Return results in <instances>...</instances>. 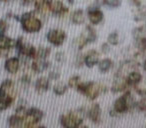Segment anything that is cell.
I'll use <instances>...</instances> for the list:
<instances>
[{
    "mask_svg": "<svg viewBox=\"0 0 146 128\" xmlns=\"http://www.w3.org/2000/svg\"><path fill=\"white\" fill-rule=\"evenodd\" d=\"M86 112L84 108H78L76 110L68 111L66 113L61 114L59 118L61 126L65 128H75L79 127L83 124Z\"/></svg>",
    "mask_w": 146,
    "mask_h": 128,
    "instance_id": "cell-1",
    "label": "cell"
},
{
    "mask_svg": "<svg viewBox=\"0 0 146 128\" xmlns=\"http://www.w3.org/2000/svg\"><path fill=\"white\" fill-rule=\"evenodd\" d=\"M79 93L84 95L88 100L94 101L99 97L101 93H104L106 91V87L103 84L97 83L94 81H88V82H80L78 86L76 87Z\"/></svg>",
    "mask_w": 146,
    "mask_h": 128,
    "instance_id": "cell-2",
    "label": "cell"
},
{
    "mask_svg": "<svg viewBox=\"0 0 146 128\" xmlns=\"http://www.w3.org/2000/svg\"><path fill=\"white\" fill-rule=\"evenodd\" d=\"M19 22L22 29L27 33H37L41 30L43 24L42 21L35 15V11L23 13L19 16Z\"/></svg>",
    "mask_w": 146,
    "mask_h": 128,
    "instance_id": "cell-3",
    "label": "cell"
},
{
    "mask_svg": "<svg viewBox=\"0 0 146 128\" xmlns=\"http://www.w3.org/2000/svg\"><path fill=\"white\" fill-rule=\"evenodd\" d=\"M136 105V100L131 94L129 90H125L123 95L118 97L117 99L114 101L113 108L116 114H124L129 112L130 110L135 109Z\"/></svg>",
    "mask_w": 146,
    "mask_h": 128,
    "instance_id": "cell-4",
    "label": "cell"
},
{
    "mask_svg": "<svg viewBox=\"0 0 146 128\" xmlns=\"http://www.w3.org/2000/svg\"><path fill=\"white\" fill-rule=\"evenodd\" d=\"M44 113L42 110L36 107L27 108L25 113L23 114V125L24 127H34L43 119Z\"/></svg>",
    "mask_w": 146,
    "mask_h": 128,
    "instance_id": "cell-5",
    "label": "cell"
},
{
    "mask_svg": "<svg viewBox=\"0 0 146 128\" xmlns=\"http://www.w3.org/2000/svg\"><path fill=\"white\" fill-rule=\"evenodd\" d=\"M66 32L62 29L59 28H55V29H51L47 32L46 34V39L51 45L53 46L59 47L61 45H63V43L66 40Z\"/></svg>",
    "mask_w": 146,
    "mask_h": 128,
    "instance_id": "cell-6",
    "label": "cell"
},
{
    "mask_svg": "<svg viewBox=\"0 0 146 128\" xmlns=\"http://www.w3.org/2000/svg\"><path fill=\"white\" fill-rule=\"evenodd\" d=\"M87 17L89 22L91 23V25L95 26L98 25L103 21L104 19V13L102 12V10L99 8V6H89L87 9Z\"/></svg>",
    "mask_w": 146,
    "mask_h": 128,
    "instance_id": "cell-7",
    "label": "cell"
},
{
    "mask_svg": "<svg viewBox=\"0 0 146 128\" xmlns=\"http://www.w3.org/2000/svg\"><path fill=\"white\" fill-rule=\"evenodd\" d=\"M49 12L56 17H64L69 12V8L61 0H52L49 5Z\"/></svg>",
    "mask_w": 146,
    "mask_h": 128,
    "instance_id": "cell-8",
    "label": "cell"
},
{
    "mask_svg": "<svg viewBox=\"0 0 146 128\" xmlns=\"http://www.w3.org/2000/svg\"><path fill=\"white\" fill-rule=\"evenodd\" d=\"M128 83L126 81V77L125 76H121V75H116L114 76V79L112 81L111 87H110V91L114 94L117 93H121V92H124L126 89H127Z\"/></svg>",
    "mask_w": 146,
    "mask_h": 128,
    "instance_id": "cell-9",
    "label": "cell"
},
{
    "mask_svg": "<svg viewBox=\"0 0 146 128\" xmlns=\"http://www.w3.org/2000/svg\"><path fill=\"white\" fill-rule=\"evenodd\" d=\"M15 45V40L5 34L0 35V57H6L9 50Z\"/></svg>",
    "mask_w": 146,
    "mask_h": 128,
    "instance_id": "cell-10",
    "label": "cell"
},
{
    "mask_svg": "<svg viewBox=\"0 0 146 128\" xmlns=\"http://www.w3.org/2000/svg\"><path fill=\"white\" fill-rule=\"evenodd\" d=\"M88 119L94 124H98L101 122V116H102V109L98 103H93L88 111L86 112Z\"/></svg>",
    "mask_w": 146,
    "mask_h": 128,
    "instance_id": "cell-11",
    "label": "cell"
},
{
    "mask_svg": "<svg viewBox=\"0 0 146 128\" xmlns=\"http://www.w3.org/2000/svg\"><path fill=\"white\" fill-rule=\"evenodd\" d=\"M83 59H84V65L88 68H92L95 65H97L98 62L100 60V55L99 52L94 49L89 50L85 55H83Z\"/></svg>",
    "mask_w": 146,
    "mask_h": 128,
    "instance_id": "cell-12",
    "label": "cell"
},
{
    "mask_svg": "<svg viewBox=\"0 0 146 128\" xmlns=\"http://www.w3.org/2000/svg\"><path fill=\"white\" fill-rule=\"evenodd\" d=\"M50 66V62L47 59H33L32 63H31V69L35 72V73H43L46 71Z\"/></svg>",
    "mask_w": 146,
    "mask_h": 128,
    "instance_id": "cell-13",
    "label": "cell"
},
{
    "mask_svg": "<svg viewBox=\"0 0 146 128\" xmlns=\"http://www.w3.org/2000/svg\"><path fill=\"white\" fill-rule=\"evenodd\" d=\"M4 68L8 73L15 74L20 68V59L18 57H10L5 61Z\"/></svg>",
    "mask_w": 146,
    "mask_h": 128,
    "instance_id": "cell-14",
    "label": "cell"
},
{
    "mask_svg": "<svg viewBox=\"0 0 146 128\" xmlns=\"http://www.w3.org/2000/svg\"><path fill=\"white\" fill-rule=\"evenodd\" d=\"M34 87L38 93H45L50 88V79L45 76H41L36 79Z\"/></svg>",
    "mask_w": 146,
    "mask_h": 128,
    "instance_id": "cell-15",
    "label": "cell"
},
{
    "mask_svg": "<svg viewBox=\"0 0 146 128\" xmlns=\"http://www.w3.org/2000/svg\"><path fill=\"white\" fill-rule=\"evenodd\" d=\"M14 92H15V85L14 82L11 79H6L1 83L0 85V93L6 94V95H10L14 97Z\"/></svg>",
    "mask_w": 146,
    "mask_h": 128,
    "instance_id": "cell-16",
    "label": "cell"
},
{
    "mask_svg": "<svg viewBox=\"0 0 146 128\" xmlns=\"http://www.w3.org/2000/svg\"><path fill=\"white\" fill-rule=\"evenodd\" d=\"M142 79H143L142 74L139 71H135V70L134 71H130L126 75V81H127L129 87L130 86H132V87L136 86L137 84H139L142 81Z\"/></svg>",
    "mask_w": 146,
    "mask_h": 128,
    "instance_id": "cell-17",
    "label": "cell"
},
{
    "mask_svg": "<svg viewBox=\"0 0 146 128\" xmlns=\"http://www.w3.org/2000/svg\"><path fill=\"white\" fill-rule=\"evenodd\" d=\"M52 0H34V8L35 12L45 14L46 12H49V5H50Z\"/></svg>",
    "mask_w": 146,
    "mask_h": 128,
    "instance_id": "cell-18",
    "label": "cell"
},
{
    "mask_svg": "<svg viewBox=\"0 0 146 128\" xmlns=\"http://www.w3.org/2000/svg\"><path fill=\"white\" fill-rule=\"evenodd\" d=\"M85 13L82 9H77V10L73 11L70 16L71 22L75 25H82L85 22Z\"/></svg>",
    "mask_w": 146,
    "mask_h": 128,
    "instance_id": "cell-19",
    "label": "cell"
},
{
    "mask_svg": "<svg viewBox=\"0 0 146 128\" xmlns=\"http://www.w3.org/2000/svg\"><path fill=\"white\" fill-rule=\"evenodd\" d=\"M132 37L134 41H141L146 39V23L136 27L132 30Z\"/></svg>",
    "mask_w": 146,
    "mask_h": 128,
    "instance_id": "cell-20",
    "label": "cell"
},
{
    "mask_svg": "<svg viewBox=\"0 0 146 128\" xmlns=\"http://www.w3.org/2000/svg\"><path fill=\"white\" fill-rule=\"evenodd\" d=\"M98 69L101 73H106L113 67V61L110 58H103L98 62Z\"/></svg>",
    "mask_w": 146,
    "mask_h": 128,
    "instance_id": "cell-21",
    "label": "cell"
},
{
    "mask_svg": "<svg viewBox=\"0 0 146 128\" xmlns=\"http://www.w3.org/2000/svg\"><path fill=\"white\" fill-rule=\"evenodd\" d=\"M13 100H14V97L12 96L0 93V111L6 110L8 107H10Z\"/></svg>",
    "mask_w": 146,
    "mask_h": 128,
    "instance_id": "cell-22",
    "label": "cell"
},
{
    "mask_svg": "<svg viewBox=\"0 0 146 128\" xmlns=\"http://www.w3.org/2000/svg\"><path fill=\"white\" fill-rule=\"evenodd\" d=\"M83 33L85 34L89 43H94L97 40V32H96V29L93 27V25H87Z\"/></svg>",
    "mask_w": 146,
    "mask_h": 128,
    "instance_id": "cell-23",
    "label": "cell"
},
{
    "mask_svg": "<svg viewBox=\"0 0 146 128\" xmlns=\"http://www.w3.org/2000/svg\"><path fill=\"white\" fill-rule=\"evenodd\" d=\"M8 125L10 127H20L23 125V115L20 114H13L8 118Z\"/></svg>",
    "mask_w": 146,
    "mask_h": 128,
    "instance_id": "cell-24",
    "label": "cell"
},
{
    "mask_svg": "<svg viewBox=\"0 0 146 128\" xmlns=\"http://www.w3.org/2000/svg\"><path fill=\"white\" fill-rule=\"evenodd\" d=\"M51 54V48L46 46H40L36 48V53H35V58L38 59H47L49 55Z\"/></svg>",
    "mask_w": 146,
    "mask_h": 128,
    "instance_id": "cell-25",
    "label": "cell"
},
{
    "mask_svg": "<svg viewBox=\"0 0 146 128\" xmlns=\"http://www.w3.org/2000/svg\"><path fill=\"white\" fill-rule=\"evenodd\" d=\"M74 44H75V46L77 47L78 50H82V49L84 48V47L86 46L87 44H89V42H88L87 38H86L85 34H84L83 32L81 33L80 35H78L77 37H76L75 39H74Z\"/></svg>",
    "mask_w": 146,
    "mask_h": 128,
    "instance_id": "cell-26",
    "label": "cell"
},
{
    "mask_svg": "<svg viewBox=\"0 0 146 128\" xmlns=\"http://www.w3.org/2000/svg\"><path fill=\"white\" fill-rule=\"evenodd\" d=\"M67 89H68V85L63 83V82H58V83L55 84L52 88L54 94H56V95H58V96L64 95V94L66 93Z\"/></svg>",
    "mask_w": 146,
    "mask_h": 128,
    "instance_id": "cell-27",
    "label": "cell"
},
{
    "mask_svg": "<svg viewBox=\"0 0 146 128\" xmlns=\"http://www.w3.org/2000/svg\"><path fill=\"white\" fill-rule=\"evenodd\" d=\"M134 20L136 22H144L146 23V10L143 9L141 6L138 7L137 11L134 14Z\"/></svg>",
    "mask_w": 146,
    "mask_h": 128,
    "instance_id": "cell-28",
    "label": "cell"
},
{
    "mask_svg": "<svg viewBox=\"0 0 146 128\" xmlns=\"http://www.w3.org/2000/svg\"><path fill=\"white\" fill-rule=\"evenodd\" d=\"M101 4L108 8H119L122 4V0H101Z\"/></svg>",
    "mask_w": 146,
    "mask_h": 128,
    "instance_id": "cell-29",
    "label": "cell"
},
{
    "mask_svg": "<svg viewBox=\"0 0 146 128\" xmlns=\"http://www.w3.org/2000/svg\"><path fill=\"white\" fill-rule=\"evenodd\" d=\"M119 33L117 31H112L111 33H109L107 37V42L109 43L111 46H116V45L119 44Z\"/></svg>",
    "mask_w": 146,
    "mask_h": 128,
    "instance_id": "cell-30",
    "label": "cell"
},
{
    "mask_svg": "<svg viewBox=\"0 0 146 128\" xmlns=\"http://www.w3.org/2000/svg\"><path fill=\"white\" fill-rule=\"evenodd\" d=\"M81 82V78L79 75H72L70 78L68 79V85L69 88H72V89H76V87L78 86V84Z\"/></svg>",
    "mask_w": 146,
    "mask_h": 128,
    "instance_id": "cell-31",
    "label": "cell"
},
{
    "mask_svg": "<svg viewBox=\"0 0 146 128\" xmlns=\"http://www.w3.org/2000/svg\"><path fill=\"white\" fill-rule=\"evenodd\" d=\"M134 90H135L136 94L141 97H145L146 96V84L142 83V81L136 86H134Z\"/></svg>",
    "mask_w": 146,
    "mask_h": 128,
    "instance_id": "cell-32",
    "label": "cell"
},
{
    "mask_svg": "<svg viewBox=\"0 0 146 128\" xmlns=\"http://www.w3.org/2000/svg\"><path fill=\"white\" fill-rule=\"evenodd\" d=\"M135 109H137L140 112H144L146 110V96L142 97L139 101H136Z\"/></svg>",
    "mask_w": 146,
    "mask_h": 128,
    "instance_id": "cell-33",
    "label": "cell"
},
{
    "mask_svg": "<svg viewBox=\"0 0 146 128\" xmlns=\"http://www.w3.org/2000/svg\"><path fill=\"white\" fill-rule=\"evenodd\" d=\"M48 78L50 80H53V81H57V80L60 78V73H59L57 70H52V71L49 72Z\"/></svg>",
    "mask_w": 146,
    "mask_h": 128,
    "instance_id": "cell-34",
    "label": "cell"
},
{
    "mask_svg": "<svg viewBox=\"0 0 146 128\" xmlns=\"http://www.w3.org/2000/svg\"><path fill=\"white\" fill-rule=\"evenodd\" d=\"M8 29V24L4 19H0V35L4 34Z\"/></svg>",
    "mask_w": 146,
    "mask_h": 128,
    "instance_id": "cell-35",
    "label": "cell"
},
{
    "mask_svg": "<svg viewBox=\"0 0 146 128\" xmlns=\"http://www.w3.org/2000/svg\"><path fill=\"white\" fill-rule=\"evenodd\" d=\"M84 65V59H83V55L82 54H78L75 58V66L76 67H81V66Z\"/></svg>",
    "mask_w": 146,
    "mask_h": 128,
    "instance_id": "cell-36",
    "label": "cell"
},
{
    "mask_svg": "<svg viewBox=\"0 0 146 128\" xmlns=\"http://www.w3.org/2000/svg\"><path fill=\"white\" fill-rule=\"evenodd\" d=\"M110 46H111V45L106 41V42H104L101 44V48H100V50H101V52L103 53V54H107V53H109L110 50H111Z\"/></svg>",
    "mask_w": 146,
    "mask_h": 128,
    "instance_id": "cell-37",
    "label": "cell"
},
{
    "mask_svg": "<svg viewBox=\"0 0 146 128\" xmlns=\"http://www.w3.org/2000/svg\"><path fill=\"white\" fill-rule=\"evenodd\" d=\"M20 81H21V83H22L23 85L27 86V85H29V84H30V82H31V77L28 75V74H24V75H23L22 77H21Z\"/></svg>",
    "mask_w": 146,
    "mask_h": 128,
    "instance_id": "cell-38",
    "label": "cell"
},
{
    "mask_svg": "<svg viewBox=\"0 0 146 128\" xmlns=\"http://www.w3.org/2000/svg\"><path fill=\"white\" fill-rule=\"evenodd\" d=\"M64 59H65L64 53L61 52V51H59V52H57L56 54H55V60H56L57 62L62 63L63 61H64Z\"/></svg>",
    "mask_w": 146,
    "mask_h": 128,
    "instance_id": "cell-39",
    "label": "cell"
},
{
    "mask_svg": "<svg viewBox=\"0 0 146 128\" xmlns=\"http://www.w3.org/2000/svg\"><path fill=\"white\" fill-rule=\"evenodd\" d=\"M130 2L133 6H135L136 8L141 6V0H130Z\"/></svg>",
    "mask_w": 146,
    "mask_h": 128,
    "instance_id": "cell-40",
    "label": "cell"
},
{
    "mask_svg": "<svg viewBox=\"0 0 146 128\" xmlns=\"http://www.w3.org/2000/svg\"><path fill=\"white\" fill-rule=\"evenodd\" d=\"M20 2H21V4L24 5V6H28L31 3L34 2V0H20Z\"/></svg>",
    "mask_w": 146,
    "mask_h": 128,
    "instance_id": "cell-41",
    "label": "cell"
},
{
    "mask_svg": "<svg viewBox=\"0 0 146 128\" xmlns=\"http://www.w3.org/2000/svg\"><path fill=\"white\" fill-rule=\"evenodd\" d=\"M142 67H143L144 71H145V72H146V58H145V59H144L143 63H142Z\"/></svg>",
    "mask_w": 146,
    "mask_h": 128,
    "instance_id": "cell-42",
    "label": "cell"
},
{
    "mask_svg": "<svg viewBox=\"0 0 146 128\" xmlns=\"http://www.w3.org/2000/svg\"><path fill=\"white\" fill-rule=\"evenodd\" d=\"M67 1H68L69 4H70V5H73V4H74V0H67Z\"/></svg>",
    "mask_w": 146,
    "mask_h": 128,
    "instance_id": "cell-43",
    "label": "cell"
},
{
    "mask_svg": "<svg viewBox=\"0 0 146 128\" xmlns=\"http://www.w3.org/2000/svg\"><path fill=\"white\" fill-rule=\"evenodd\" d=\"M1 2H6V1H8V0H0Z\"/></svg>",
    "mask_w": 146,
    "mask_h": 128,
    "instance_id": "cell-44",
    "label": "cell"
},
{
    "mask_svg": "<svg viewBox=\"0 0 146 128\" xmlns=\"http://www.w3.org/2000/svg\"><path fill=\"white\" fill-rule=\"evenodd\" d=\"M144 114H145V117H146V110H145V111H144Z\"/></svg>",
    "mask_w": 146,
    "mask_h": 128,
    "instance_id": "cell-45",
    "label": "cell"
}]
</instances>
